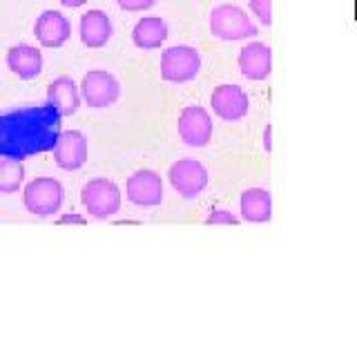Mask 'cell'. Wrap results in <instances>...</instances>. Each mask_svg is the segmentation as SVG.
<instances>
[{
  "mask_svg": "<svg viewBox=\"0 0 357 357\" xmlns=\"http://www.w3.org/2000/svg\"><path fill=\"white\" fill-rule=\"evenodd\" d=\"M159 72L165 83H190L201 72V54L192 45H172L163 50Z\"/></svg>",
  "mask_w": 357,
  "mask_h": 357,
  "instance_id": "cell-5",
  "label": "cell"
},
{
  "mask_svg": "<svg viewBox=\"0 0 357 357\" xmlns=\"http://www.w3.org/2000/svg\"><path fill=\"white\" fill-rule=\"evenodd\" d=\"M78 36L81 43L89 50H100L112 40L114 36V25H112V18L105 14L103 9H89L81 16L78 22Z\"/></svg>",
  "mask_w": 357,
  "mask_h": 357,
  "instance_id": "cell-14",
  "label": "cell"
},
{
  "mask_svg": "<svg viewBox=\"0 0 357 357\" xmlns=\"http://www.w3.org/2000/svg\"><path fill=\"white\" fill-rule=\"evenodd\" d=\"M65 201V188L54 176H36L22 190V204L29 215L38 219H47L59 215Z\"/></svg>",
  "mask_w": 357,
  "mask_h": 357,
  "instance_id": "cell-3",
  "label": "cell"
},
{
  "mask_svg": "<svg viewBox=\"0 0 357 357\" xmlns=\"http://www.w3.org/2000/svg\"><path fill=\"white\" fill-rule=\"evenodd\" d=\"M241 221V217L232 215L226 208H215L210 210V215L206 217V226H237Z\"/></svg>",
  "mask_w": 357,
  "mask_h": 357,
  "instance_id": "cell-20",
  "label": "cell"
},
{
  "mask_svg": "<svg viewBox=\"0 0 357 357\" xmlns=\"http://www.w3.org/2000/svg\"><path fill=\"white\" fill-rule=\"evenodd\" d=\"M159 0H116V5L128 11V14H139V11H148L152 9Z\"/></svg>",
  "mask_w": 357,
  "mask_h": 357,
  "instance_id": "cell-22",
  "label": "cell"
},
{
  "mask_svg": "<svg viewBox=\"0 0 357 357\" xmlns=\"http://www.w3.org/2000/svg\"><path fill=\"white\" fill-rule=\"evenodd\" d=\"M61 119L63 116L50 103L7 112L0 116V152L3 156L25 159L54 150L63 132Z\"/></svg>",
  "mask_w": 357,
  "mask_h": 357,
  "instance_id": "cell-1",
  "label": "cell"
},
{
  "mask_svg": "<svg viewBox=\"0 0 357 357\" xmlns=\"http://www.w3.org/2000/svg\"><path fill=\"white\" fill-rule=\"evenodd\" d=\"M33 36L47 50H59L72 38V25L63 11L45 9L33 22Z\"/></svg>",
  "mask_w": 357,
  "mask_h": 357,
  "instance_id": "cell-12",
  "label": "cell"
},
{
  "mask_svg": "<svg viewBox=\"0 0 357 357\" xmlns=\"http://www.w3.org/2000/svg\"><path fill=\"white\" fill-rule=\"evenodd\" d=\"M54 161L65 172H76L87 163L89 143L81 130H63L54 145Z\"/></svg>",
  "mask_w": 357,
  "mask_h": 357,
  "instance_id": "cell-10",
  "label": "cell"
},
{
  "mask_svg": "<svg viewBox=\"0 0 357 357\" xmlns=\"http://www.w3.org/2000/svg\"><path fill=\"white\" fill-rule=\"evenodd\" d=\"M126 199L139 208H156L163 204V178L156 170L141 167L126 181Z\"/></svg>",
  "mask_w": 357,
  "mask_h": 357,
  "instance_id": "cell-9",
  "label": "cell"
},
{
  "mask_svg": "<svg viewBox=\"0 0 357 357\" xmlns=\"http://www.w3.org/2000/svg\"><path fill=\"white\" fill-rule=\"evenodd\" d=\"M210 107L221 121L237 123L248 114L250 98L245 94V89H241L239 85L223 83V85H217L215 92L210 94Z\"/></svg>",
  "mask_w": 357,
  "mask_h": 357,
  "instance_id": "cell-11",
  "label": "cell"
},
{
  "mask_svg": "<svg viewBox=\"0 0 357 357\" xmlns=\"http://www.w3.org/2000/svg\"><path fill=\"white\" fill-rule=\"evenodd\" d=\"M239 215L245 223H268L273 219V195L266 188H248L239 199Z\"/></svg>",
  "mask_w": 357,
  "mask_h": 357,
  "instance_id": "cell-17",
  "label": "cell"
},
{
  "mask_svg": "<svg viewBox=\"0 0 357 357\" xmlns=\"http://www.w3.org/2000/svg\"><path fill=\"white\" fill-rule=\"evenodd\" d=\"M47 103L65 116H74L83 103V94H81V85H76L72 76H56L47 87Z\"/></svg>",
  "mask_w": 357,
  "mask_h": 357,
  "instance_id": "cell-15",
  "label": "cell"
},
{
  "mask_svg": "<svg viewBox=\"0 0 357 357\" xmlns=\"http://www.w3.org/2000/svg\"><path fill=\"white\" fill-rule=\"evenodd\" d=\"M239 72L248 81H266L273 74V50L261 40L245 43L239 52Z\"/></svg>",
  "mask_w": 357,
  "mask_h": 357,
  "instance_id": "cell-13",
  "label": "cell"
},
{
  "mask_svg": "<svg viewBox=\"0 0 357 357\" xmlns=\"http://www.w3.org/2000/svg\"><path fill=\"white\" fill-rule=\"evenodd\" d=\"M56 223H59V226H85L87 219L78 215V212H65V215L59 217Z\"/></svg>",
  "mask_w": 357,
  "mask_h": 357,
  "instance_id": "cell-23",
  "label": "cell"
},
{
  "mask_svg": "<svg viewBox=\"0 0 357 357\" xmlns=\"http://www.w3.org/2000/svg\"><path fill=\"white\" fill-rule=\"evenodd\" d=\"M264 152H273V123H266L264 128Z\"/></svg>",
  "mask_w": 357,
  "mask_h": 357,
  "instance_id": "cell-24",
  "label": "cell"
},
{
  "mask_svg": "<svg viewBox=\"0 0 357 357\" xmlns=\"http://www.w3.org/2000/svg\"><path fill=\"white\" fill-rule=\"evenodd\" d=\"M7 67L20 81H33L43 74V54L29 43L11 45L7 50Z\"/></svg>",
  "mask_w": 357,
  "mask_h": 357,
  "instance_id": "cell-16",
  "label": "cell"
},
{
  "mask_svg": "<svg viewBox=\"0 0 357 357\" xmlns=\"http://www.w3.org/2000/svg\"><path fill=\"white\" fill-rule=\"evenodd\" d=\"M81 94L87 107L105 109L121 98V83L107 70H89L81 81Z\"/></svg>",
  "mask_w": 357,
  "mask_h": 357,
  "instance_id": "cell-8",
  "label": "cell"
},
{
  "mask_svg": "<svg viewBox=\"0 0 357 357\" xmlns=\"http://www.w3.org/2000/svg\"><path fill=\"white\" fill-rule=\"evenodd\" d=\"M59 3L63 5V7H70V9H76V7H83L87 0H59Z\"/></svg>",
  "mask_w": 357,
  "mask_h": 357,
  "instance_id": "cell-25",
  "label": "cell"
},
{
  "mask_svg": "<svg viewBox=\"0 0 357 357\" xmlns=\"http://www.w3.org/2000/svg\"><path fill=\"white\" fill-rule=\"evenodd\" d=\"M167 181H170L172 190L178 197L185 201H192L208 188L210 174L201 161L192 159V156H185V159H178L170 165Z\"/></svg>",
  "mask_w": 357,
  "mask_h": 357,
  "instance_id": "cell-6",
  "label": "cell"
},
{
  "mask_svg": "<svg viewBox=\"0 0 357 357\" xmlns=\"http://www.w3.org/2000/svg\"><path fill=\"white\" fill-rule=\"evenodd\" d=\"M210 33L219 40L234 43V40H248L252 36H259V29L252 22L250 14L239 5L223 3L212 7L208 18Z\"/></svg>",
  "mask_w": 357,
  "mask_h": 357,
  "instance_id": "cell-2",
  "label": "cell"
},
{
  "mask_svg": "<svg viewBox=\"0 0 357 357\" xmlns=\"http://www.w3.org/2000/svg\"><path fill=\"white\" fill-rule=\"evenodd\" d=\"M25 183V165L22 159L16 156H3L0 159V192L3 195H14Z\"/></svg>",
  "mask_w": 357,
  "mask_h": 357,
  "instance_id": "cell-19",
  "label": "cell"
},
{
  "mask_svg": "<svg viewBox=\"0 0 357 357\" xmlns=\"http://www.w3.org/2000/svg\"><path fill=\"white\" fill-rule=\"evenodd\" d=\"M250 11L264 27L273 25V0H250Z\"/></svg>",
  "mask_w": 357,
  "mask_h": 357,
  "instance_id": "cell-21",
  "label": "cell"
},
{
  "mask_svg": "<svg viewBox=\"0 0 357 357\" xmlns=\"http://www.w3.org/2000/svg\"><path fill=\"white\" fill-rule=\"evenodd\" d=\"M116 223L119 226H141V221H134V219H119Z\"/></svg>",
  "mask_w": 357,
  "mask_h": 357,
  "instance_id": "cell-26",
  "label": "cell"
},
{
  "mask_svg": "<svg viewBox=\"0 0 357 357\" xmlns=\"http://www.w3.org/2000/svg\"><path fill=\"white\" fill-rule=\"evenodd\" d=\"M81 201L89 217L96 221H107L114 215H119L123 195H121V188L114 181H109L105 176H96V178H89L83 185Z\"/></svg>",
  "mask_w": 357,
  "mask_h": 357,
  "instance_id": "cell-4",
  "label": "cell"
},
{
  "mask_svg": "<svg viewBox=\"0 0 357 357\" xmlns=\"http://www.w3.org/2000/svg\"><path fill=\"white\" fill-rule=\"evenodd\" d=\"M167 36H170V29H167V22L161 16H145L132 29L134 47L145 52L161 50V45L167 40Z\"/></svg>",
  "mask_w": 357,
  "mask_h": 357,
  "instance_id": "cell-18",
  "label": "cell"
},
{
  "mask_svg": "<svg viewBox=\"0 0 357 357\" xmlns=\"http://www.w3.org/2000/svg\"><path fill=\"white\" fill-rule=\"evenodd\" d=\"M176 132L181 143L188 148H206L212 141V134H215L210 112L201 105L183 107L176 119Z\"/></svg>",
  "mask_w": 357,
  "mask_h": 357,
  "instance_id": "cell-7",
  "label": "cell"
}]
</instances>
